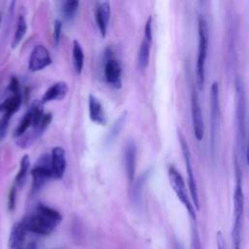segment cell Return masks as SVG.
<instances>
[{"label":"cell","mask_w":249,"mask_h":249,"mask_svg":"<svg viewBox=\"0 0 249 249\" xmlns=\"http://www.w3.org/2000/svg\"><path fill=\"white\" fill-rule=\"evenodd\" d=\"M20 94L14 93L3 102L0 103V112L3 113L2 122L8 124L10 117L15 114L20 105Z\"/></svg>","instance_id":"cell-17"},{"label":"cell","mask_w":249,"mask_h":249,"mask_svg":"<svg viewBox=\"0 0 249 249\" xmlns=\"http://www.w3.org/2000/svg\"><path fill=\"white\" fill-rule=\"evenodd\" d=\"M61 28H62V23L59 19H55L54 21V26H53V43L54 46H57L60 40V35H61Z\"/></svg>","instance_id":"cell-28"},{"label":"cell","mask_w":249,"mask_h":249,"mask_svg":"<svg viewBox=\"0 0 249 249\" xmlns=\"http://www.w3.org/2000/svg\"><path fill=\"white\" fill-rule=\"evenodd\" d=\"M72 57H73V65H74L75 71L78 75H80L84 68L85 53H84V50H83L81 44L76 40L73 41Z\"/></svg>","instance_id":"cell-20"},{"label":"cell","mask_w":249,"mask_h":249,"mask_svg":"<svg viewBox=\"0 0 249 249\" xmlns=\"http://www.w3.org/2000/svg\"><path fill=\"white\" fill-rule=\"evenodd\" d=\"M151 173V168L146 170L144 173L141 174V176L136 180L134 183V186L131 189V199L134 203H138L141 198V193H142V188L146 180L148 179L149 175Z\"/></svg>","instance_id":"cell-22"},{"label":"cell","mask_w":249,"mask_h":249,"mask_svg":"<svg viewBox=\"0 0 249 249\" xmlns=\"http://www.w3.org/2000/svg\"><path fill=\"white\" fill-rule=\"evenodd\" d=\"M167 175H168L170 186L174 191V193L176 194V196L188 211L191 219L194 222H196V208L192 202L190 194H188L187 192V187L181 173L178 171V169L174 165H169L167 168Z\"/></svg>","instance_id":"cell-4"},{"label":"cell","mask_w":249,"mask_h":249,"mask_svg":"<svg viewBox=\"0 0 249 249\" xmlns=\"http://www.w3.org/2000/svg\"><path fill=\"white\" fill-rule=\"evenodd\" d=\"M26 30H27V24H26V20L24 18V17L22 15H20L18 18V20H17V26H16V31H15V35H14V38L12 40V48L15 49L17 48L19 43L21 42L22 38L24 37L25 33H26Z\"/></svg>","instance_id":"cell-21"},{"label":"cell","mask_w":249,"mask_h":249,"mask_svg":"<svg viewBox=\"0 0 249 249\" xmlns=\"http://www.w3.org/2000/svg\"><path fill=\"white\" fill-rule=\"evenodd\" d=\"M51 166L54 179H60L63 177L66 167V160L65 152L61 147H54L52 150Z\"/></svg>","instance_id":"cell-14"},{"label":"cell","mask_w":249,"mask_h":249,"mask_svg":"<svg viewBox=\"0 0 249 249\" xmlns=\"http://www.w3.org/2000/svg\"><path fill=\"white\" fill-rule=\"evenodd\" d=\"M197 57L196 64V83L198 89H202L205 83V64L209 47V28L205 18L197 16Z\"/></svg>","instance_id":"cell-3"},{"label":"cell","mask_w":249,"mask_h":249,"mask_svg":"<svg viewBox=\"0 0 249 249\" xmlns=\"http://www.w3.org/2000/svg\"><path fill=\"white\" fill-rule=\"evenodd\" d=\"M210 147L211 153L214 156L216 150V143L219 130L220 120V102H219V84L213 82L210 88Z\"/></svg>","instance_id":"cell-6"},{"label":"cell","mask_w":249,"mask_h":249,"mask_svg":"<svg viewBox=\"0 0 249 249\" xmlns=\"http://www.w3.org/2000/svg\"><path fill=\"white\" fill-rule=\"evenodd\" d=\"M191 249H202L198 231H197L196 222L194 221L192 224V231H191Z\"/></svg>","instance_id":"cell-27"},{"label":"cell","mask_w":249,"mask_h":249,"mask_svg":"<svg viewBox=\"0 0 249 249\" xmlns=\"http://www.w3.org/2000/svg\"><path fill=\"white\" fill-rule=\"evenodd\" d=\"M216 242H217V249H228L226 240L221 231H218L216 234Z\"/></svg>","instance_id":"cell-30"},{"label":"cell","mask_w":249,"mask_h":249,"mask_svg":"<svg viewBox=\"0 0 249 249\" xmlns=\"http://www.w3.org/2000/svg\"><path fill=\"white\" fill-rule=\"evenodd\" d=\"M110 15H111L110 3L108 1L98 2L97 6L95 8L94 18H95V21L98 26V29L103 38L107 34L109 20H110Z\"/></svg>","instance_id":"cell-12"},{"label":"cell","mask_w":249,"mask_h":249,"mask_svg":"<svg viewBox=\"0 0 249 249\" xmlns=\"http://www.w3.org/2000/svg\"><path fill=\"white\" fill-rule=\"evenodd\" d=\"M234 137L239 156L245 159L246 150V91L244 82L240 77L235 78L234 94Z\"/></svg>","instance_id":"cell-2"},{"label":"cell","mask_w":249,"mask_h":249,"mask_svg":"<svg viewBox=\"0 0 249 249\" xmlns=\"http://www.w3.org/2000/svg\"><path fill=\"white\" fill-rule=\"evenodd\" d=\"M79 4L80 2L77 0L63 1L61 3V12L66 19H71L75 16L79 8Z\"/></svg>","instance_id":"cell-23"},{"label":"cell","mask_w":249,"mask_h":249,"mask_svg":"<svg viewBox=\"0 0 249 249\" xmlns=\"http://www.w3.org/2000/svg\"><path fill=\"white\" fill-rule=\"evenodd\" d=\"M173 249H184V248L179 242H175L174 245H173Z\"/></svg>","instance_id":"cell-32"},{"label":"cell","mask_w":249,"mask_h":249,"mask_svg":"<svg viewBox=\"0 0 249 249\" xmlns=\"http://www.w3.org/2000/svg\"><path fill=\"white\" fill-rule=\"evenodd\" d=\"M126 118H127V112L126 111L123 112L118 117V119L115 121V123L113 124V125L110 127V129L108 131V134L106 136V144L109 145L117 139V137L119 136L120 132L122 131L124 124H125Z\"/></svg>","instance_id":"cell-19"},{"label":"cell","mask_w":249,"mask_h":249,"mask_svg":"<svg viewBox=\"0 0 249 249\" xmlns=\"http://www.w3.org/2000/svg\"><path fill=\"white\" fill-rule=\"evenodd\" d=\"M19 249H35V248H33V247H28V248H23V247H21V248H19Z\"/></svg>","instance_id":"cell-33"},{"label":"cell","mask_w":249,"mask_h":249,"mask_svg":"<svg viewBox=\"0 0 249 249\" xmlns=\"http://www.w3.org/2000/svg\"><path fill=\"white\" fill-rule=\"evenodd\" d=\"M68 91V86L65 82L59 81L52 85L44 93L41 102L47 103L53 100H61L63 99Z\"/></svg>","instance_id":"cell-15"},{"label":"cell","mask_w":249,"mask_h":249,"mask_svg":"<svg viewBox=\"0 0 249 249\" xmlns=\"http://www.w3.org/2000/svg\"><path fill=\"white\" fill-rule=\"evenodd\" d=\"M177 136L178 140L180 143L181 151L183 154L184 158V162H185V167L187 171V177H188V187H189V192L191 196L192 202L196 208V210H199V199H198V192H197V186H196V181L193 169V163H192V157H191V151L189 148L188 141L183 134V132L180 129H177Z\"/></svg>","instance_id":"cell-5"},{"label":"cell","mask_w":249,"mask_h":249,"mask_svg":"<svg viewBox=\"0 0 249 249\" xmlns=\"http://www.w3.org/2000/svg\"><path fill=\"white\" fill-rule=\"evenodd\" d=\"M42 105H43L42 102L36 101L31 106L30 112H31V116H32V126L34 127V129H36L39 126V124H40V123H41V121H42V119L45 115L44 112H43V106Z\"/></svg>","instance_id":"cell-24"},{"label":"cell","mask_w":249,"mask_h":249,"mask_svg":"<svg viewBox=\"0 0 249 249\" xmlns=\"http://www.w3.org/2000/svg\"><path fill=\"white\" fill-rule=\"evenodd\" d=\"M31 175L33 179L32 188L34 191L39 190L48 180L52 178L54 179L51 166V156H42L37 164L31 169Z\"/></svg>","instance_id":"cell-7"},{"label":"cell","mask_w":249,"mask_h":249,"mask_svg":"<svg viewBox=\"0 0 249 249\" xmlns=\"http://www.w3.org/2000/svg\"><path fill=\"white\" fill-rule=\"evenodd\" d=\"M9 89L10 90H12L14 93H19V83L18 81V79L16 77H12L10 85H9Z\"/></svg>","instance_id":"cell-31"},{"label":"cell","mask_w":249,"mask_h":249,"mask_svg":"<svg viewBox=\"0 0 249 249\" xmlns=\"http://www.w3.org/2000/svg\"><path fill=\"white\" fill-rule=\"evenodd\" d=\"M137 148L133 140H128L124 147V168L129 182H133L136 170Z\"/></svg>","instance_id":"cell-11"},{"label":"cell","mask_w":249,"mask_h":249,"mask_svg":"<svg viewBox=\"0 0 249 249\" xmlns=\"http://www.w3.org/2000/svg\"><path fill=\"white\" fill-rule=\"evenodd\" d=\"M191 115L195 137L197 141H201L204 136V123L198 94L195 87L192 88L191 91Z\"/></svg>","instance_id":"cell-8"},{"label":"cell","mask_w":249,"mask_h":249,"mask_svg":"<svg viewBox=\"0 0 249 249\" xmlns=\"http://www.w3.org/2000/svg\"><path fill=\"white\" fill-rule=\"evenodd\" d=\"M52 64V57L48 49L43 45H38L33 48L29 60L28 68L32 72L43 70Z\"/></svg>","instance_id":"cell-10"},{"label":"cell","mask_w":249,"mask_h":249,"mask_svg":"<svg viewBox=\"0 0 249 249\" xmlns=\"http://www.w3.org/2000/svg\"><path fill=\"white\" fill-rule=\"evenodd\" d=\"M104 75L108 84L116 89H120L122 87V68L118 60L115 58H110L106 61L104 66Z\"/></svg>","instance_id":"cell-13"},{"label":"cell","mask_w":249,"mask_h":249,"mask_svg":"<svg viewBox=\"0 0 249 249\" xmlns=\"http://www.w3.org/2000/svg\"><path fill=\"white\" fill-rule=\"evenodd\" d=\"M26 230L23 227L21 222H18L14 225L11 234H10V248L11 249H19L22 247L23 241L25 239Z\"/></svg>","instance_id":"cell-18"},{"label":"cell","mask_w":249,"mask_h":249,"mask_svg":"<svg viewBox=\"0 0 249 249\" xmlns=\"http://www.w3.org/2000/svg\"><path fill=\"white\" fill-rule=\"evenodd\" d=\"M152 22V17H149L144 27V36L138 51V67L141 70H145L147 68L150 60V52L153 42Z\"/></svg>","instance_id":"cell-9"},{"label":"cell","mask_w":249,"mask_h":249,"mask_svg":"<svg viewBox=\"0 0 249 249\" xmlns=\"http://www.w3.org/2000/svg\"><path fill=\"white\" fill-rule=\"evenodd\" d=\"M16 194H17V186L14 184L10 194H9V198H8V208L10 211H13L15 209L16 205Z\"/></svg>","instance_id":"cell-29"},{"label":"cell","mask_w":249,"mask_h":249,"mask_svg":"<svg viewBox=\"0 0 249 249\" xmlns=\"http://www.w3.org/2000/svg\"><path fill=\"white\" fill-rule=\"evenodd\" d=\"M29 164H30V160H29V157L28 155H24L20 160V166L18 169V172L16 176V181H15V185L16 186H21L22 182L27 174L28 168H29Z\"/></svg>","instance_id":"cell-25"},{"label":"cell","mask_w":249,"mask_h":249,"mask_svg":"<svg viewBox=\"0 0 249 249\" xmlns=\"http://www.w3.org/2000/svg\"><path fill=\"white\" fill-rule=\"evenodd\" d=\"M30 125H32V116H31V112L29 110L28 112L25 113V115L22 117L21 121L18 124V126L15 130V136L16 137L22 136Z\"/></svg>","instance_id":"cell-26"},{"label":"cell","mask_w":249,"mask_h":249,"mask_svg":"<svg viewBox=\"0 0 249 249\" xmlns=\"http://www.w3.org/2000/svg\"><path fill=\"white\" fill-rule=\"evenodd\" d=\"M89 115L93 123L100 125L106 124V114L104 113L103 107L93 94L89 95Z\"/></svg>","instance_id":"cell-16"},{"label":"cell","mask_w":249,"mask_h":249,"mask_svg":"<svg viewBox=\"0 0 249 249\" xmlns=\"http://www.w3.org/2000/svg\"><path fill=\"white\" fill-rule=\"evenodd\" d=\"M61 219L62 217L57 210L39 203L35 213L26 216L20 222L27 231L40 235H49L60 223Z\"/></svg>","instance_id":"cell-1"}]
</instances>
